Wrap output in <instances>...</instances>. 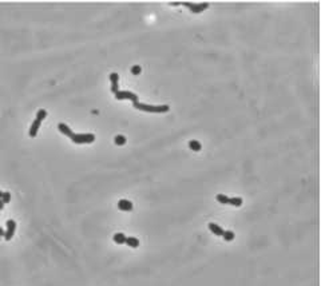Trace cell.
I'll list each match as a JSON object with an SVG mask.
<instances>
[{
    "instance_id": "1",
    "label": "cell",
    "mask_w": 321,
    "mask_h": 286,
    "mask_svg": "<svg viewBox=\"0 0 321 286\" xmlns=\"http://www.w3.org/2000/svg\"><path fill=\"white\" fill-rule=\"evenodd\" d=\"M134 107L136 110H142L146 112H167L170 110V107L167 104H162V106H151V104H144V103H134Z\"/></svg>"
},
{
    "instance_id": "2",
    "label": "cell",
    "mask_w": 321,
    "mask_h": 286,
    "mask_svg": "<svg viewBox=\"0 0 321 286\" xmlns=\"http://www.w3.org/2000/svg\"><path fill=\"white\" fill-rule=\"evenodd\" d=\"M72 142L74 143H78V144H82V143H92L95 140V135L94 134H74L71 136Z\"/></svg>"
},
{
    "instance_id": "3",
    "label": "cell",
    "mask_w": 321,
    "mask_h": 286,
    "mask_svg": "<svg viewBox=\"0 0 321 286\" xmlns=\"http://www.w3.org/2000/svg\"><path fill=\"white\" fill-rule=\"evenodd\" d=\"M181 5H185L193 13H199L202 11H205L206 8H209V3H189V1H185V3H181Z\"/></svg>"
},
{
    "instance_id": "4",
    "label": "cell",
    "mask_w": 321,
    "mask_h": 286,
    "mask_svg": "<svg viewBox=\"0 0 321 286\" xmlns=\"http://www.w3.org/2000/svg\"><path fill=\"white\" fill-rule=\"evenodd\" d=\"M115 98H117L118 100L130 99V100H133V103H136V102H138V95L131 92V91H118V92L115 94Z\"/></svg>"
},
{
    "instance_id": "5",
    "label": "cell",
    "mask_w": 321,
    "mask_h": 286,
    "mask_svg": "<svg viewBox=\"0 0 321 286\" xmlns=\"http://www.w3.org/2000/svg\"><path fill=\"white\" fill-rule=\"evenodd\" d=\"M15 230H16V222L13 219H8L7 221V230H5V234H4V238L5 241H11L15 234Z\"/></svg>"
},
{
    "instance_id": "6",
    "label": "cell",
    "mask_w": 321,
    "mask_h": 286,
    "mask_svg": "<svg viewBox=\"0 0 321 286\" xmlns=\"http://www.w3.org/2000/svg\"><path fill=\"white\" fill-rule=\"evenodd\" d=\"M118 208L122 211H131L134 208V206H133V202H131V200L120 199L119 202H118Z\"/></svg>"
},
{
    "instance_id": "7",
    "label": "cell",
    "mask_w": 321,
    "mask_h": 286,
    "mask_svg": "<svg viewBox=\"0 0 321 286\" xmlns=\"http://www.w3.org/2000/svg\"><path fill=\"white\" fill-rule=\"evenodd\" d=\"M58 130L60 131L62 134H64L66 136H68V138H71L72 135H74V132H72V130L68 127V126L66 124V123H59L58 124Z\"/></svg>"
},
{
    "instance_id": "8",
    "label": "cell",
    "mask_w": 321,
    "mask_h": 286,
    "mask_svg": "<svg viewBox=\"0 0 321 286\" xmlns=\"http://www.w3.org/2000/svg\"><path fill=\"white\" fill-rule=\"evenodd\" d=\"M209 229H210L211 233H214V234L218 235V237H222V235H224V231H225V230L222 229L221 226H218L217 223H213V222H210V223H209Z\"/></svg>"
},
{
    "instance_id": "9",
    "label": "cell",
    "mask_w": 321,
    "mask_h": 286,
    "mask_svg": "<svg viewBox=\"0 0 321 286\" xmlns=\"http://www.w3.org/2000/svg\"><path fill=\"white\" fill-rule=\"evenodd\" d=\"M40 124H42V122H40L39 119H35L34 122H32V124H31V128H29V136H36V134H37V130H39V127H40Z\"/></svg>"
},
{
    "instance_id": "10",
    "label": "cell",
    "mask_w": 321,
    "mask_h": 286,
    "mask_svg": "<svg viewBox=\"0 0 321 286\" xmlns=\"http://www.w3.org/2000/svg\"><path fill=\"white\" fill-rule=\"evenodd\" d=\"M126 238L127 237H126L123 233H117V234H114L112 239H114V242L118 243V245H123V243H126Z\"/></svg>"
},
{
    "instance_id": "11",
    "label": "cell",
    "mask_w": 321,
    "mask_h": 286,
    "mask_svg": "<svg viewBox=\"0 0 321 286\" xmlns=\"http://www.w3.org/2000/svg\"><path fill=\"white\" fill-rule=\"evenodd\" d=\"M126 243H127L130 247L135 249V247H138L139 246V239H136L135 237H127L126 238Z\"/></svg>"
},
{
    "instance_id": "12",
    "label": "cell",
    "mask_w": 321,
    "mask_h": 286,
    "mask_svg": "<svg viewBox=\"0 0 321 286\" xmlns=\"http://www.w3.org/2000/svg\"><path fill=\"white\" fill-rule=\"evenodd\" d=\"M229 205L235 206V207H240V206L242 205V198H240V197H233V198H229Z\"/></svg>"
},
{
    "instance_id": "13",
    "label": "cell",
    "mask_w": 321,
    "mask_h": 286,
    "mask_svg": "<svg viewBox=\"0 0 321 286\" xmlns=\"http://www.w3.org/2000/svg\"><path fill=\"white\" fill-rule=\"evenodd\" d=\"M189 147L193 150V151H199L202 146H201V143L198 140H194V139H193V140L189 142Z\"/></svg>"
},
{
    "instance_id": "14",
    "label": "cell",
    "mask_w": 321,
    "mask_h": 286,
    "mask_svg": "<svg viewBox=\"0 0 321 286\" xmlns=\"http://www.w3.org/2000/svg\"><path fill=\"white\" fill-rule=\"evenodd\" d=\"M222 237H224V239L225 241H227V242H230V241H233L234 239V233L232 231V230H226V231H224V235H222Z\"/></svg>"
},
{
    "instance_id": "15",
    "label": "cell",
    "mask_w": 321,
    "mask_h": 286,
    "mask_svg": "<svg viewBox=\"0 0 321 286\" xmlns=\"http://www.w3.org/2000/svg\"><path fill=\"white\" fill-rule=\"evenodd\" d=\"M217 200H218L219 203H222V205H229V197H226V195H224V194L217 195Z\"/></svg>"
},
{
    "instance_id": "16",
    "label": "cell",
    "mask_w": 321,
    "mask_h": 286,
    "mask_svg": "<svg viewBox=\"0 0 321 286\" xmlns=\"http://www.w3.org/2000/svg\"><path fill=\"white\" fill-rule=\"evenodd\" d=\"M114 142H115V144H118V146H123V144L126 143V136H123V135H117L114 138Z\"/></svg>"
},
{
    "instance_id": "17",
    "label": "cell",
    "mask_w": 321,
    "mask_h": 286,
    "mask_svg": "<svg viewBox=\"0 0 321 286\" xmlns=\"http://www.w3.org/2000/svg\"><path fill=\"white\" fill-rule=\"evenodd\" d=\"M45 116H47V111H45L44 108H40L39 111L36 112V119H39L40 122H42L43 119H45Z\"/></svg>"
},
{
    "instance_id": "18",
    "label": "cell",
    "mask_w": 321,
    "mask_h": 286,
    "mask_svg": "<svg viewBox=\"0 0 321 286\" xmlns=\"http://www.w3.org/2000/svg\"><path fill=\"white\" fill-rule=\"evenodd\" d=\"M110 80H111V84L118 83V80H119V75H118L117 72H111V74H110Z\"/></svg>"
},
{
    "instance_id": "19",
    "label": "cell",
    "mask_w": 321,
    "mask_h": 286,
    "mask_svg": "<svg viewBox=\"0 0 321 286\" xmlns=\"http://www.w3.org/2000/svg\"><path fill=\"white\" fill-rule=\"evenodd\" d=\"M1 200H3V203H8V202H10V200H11V192H8V191L3 192Z\"/></svg>"
},
{
    "instance_id": "20",
    "label": "cell",
    "mask_w": 321,
    "mask_h": 286,
    "mask_svg": "<svg viewBox=\"0 0 321 286\" xmlns=\"http://www.w3.org/2000/svg\"><path fill=\"white\" fill-rule=\"evenodd\" d=\"M141 71H142V68L139 66H133L131 67V74L133 75H139L141 74Z\"/></svg>"
},
{
    "instance_id": "21",
    "label": "cell",
    "mask_w": 321,
    "mask_h": 286,
    "mask_svg": "<svg viewBox=\"0 0 321 286\" xmlns=\"http://www.w3.org/2000/svg\"><path fill=\"white\" fill-rule=\"evenodd\" d=\"M4 234H5V231L1 229V227H0V237H4Z\"/></svg>"
},
{
    "instance_id": "22",
    "label": "cell",
    "mask_w": 321,
    "mask_h": 286,
    "mask_svg": "<svg viewBox=\"0 0 321 286\" xmlns=\"http://www.w3.org/2000/svg\"><path fill=\"white\" fill-rule=\"evenodd\" d=\"M4 208V203H3V200L0 199V210H3Z\"/></svg>"
},
{
    "instance_id": "23",
    "label": "cell",
    "mask_w": 321,
    "mask_h": 286,
    "mask_svg": "<svg viewBox=\"0 0 321 286\" xmlns=\"http://www.w3.org/2000/svg\"><path fill=\"white\" fill-rule=\"evenodd\" d=\"M1 197H3V191H0V199H1Z\"/></svg>"
}]
</instances>
